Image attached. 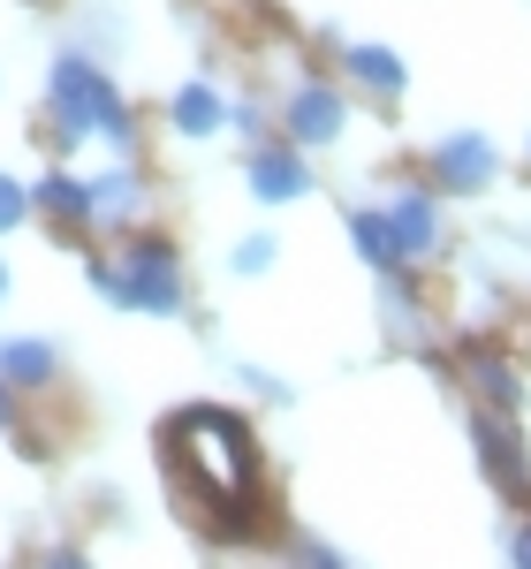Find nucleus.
I'll list each match as a JSON object with an SVG mask.
<instances>
[{
	"label": "nucleus",
	"mask_w": 531,
	"mask_h": 569,
	"mask_svg": "<svg viewBox=\"0 0 531 569\" xmlns=\"http://www.w3.org/2000/svg\"><path fill=\"white\" fill-rule=\"evenodd\" d=\"M168 456H176V479L198 509H243L251 486H259V448L251 433L228 418V410H182L168 426Z\"/></svg>",
	"instance_id": "f257e3e1"
},
{
	"label": "nucleus",
	"mask_w": 531,
	"mask_h": 569,
	"mask_svg": "<svg viewBox=\"0 0 531 569\" xmlns=\"http://www.w3.org/2000/svg\"><path fill=\"white\" fill-rule=\"evenodd\" d=\"M46 114H53V137L61 144H84V137H107L122 160H137V122L130 107H122V91L114 77L91 61V53H53V69H46Z\"/></svg>",
	"instance_id": "f03ea898"
},
{
	"label": "nucleus",
	"mask_w": 531,
	"mask_h": 569,
	"mask_svg": "<svg viewBox=\"0 0 531 569\" xmlns=\"http://www.w3.org/2000/svg\"><path fill=\"white\" fill-rule=\"evenodd\" d=\"M91 289H99L107 305L152 311V319H176V311L190 305L176 243H160V236H137V243H122L114 259H91Z\"/></svg>",
	"instance_id": "7ed1b4c3"
},
{
	"label": "nucleus",
	"mask_w": 531,
	"mask_h": 569,
	"mask_svg": "<svg viewBox=\"0 0 531 569\" xmlns=\"http://www.w3.org/2000/svg\"><path fill=\"white\" fill-rule=\"evenodd\" d=\"M342 122H350V99H342L334 84H297L289 99H281V130H289V144H297V152L334 144V137H342Z\"/></svg>",
	"instance_id": "20e7f679"
},
{
	"label": "nucleus",
	"mask_w": 531,
	"mask_h": 569,
	"mask_svg": "<svg viewBox=\"0 0 531 569\" xmlns=\"http://www.w3.org/2000/svg\"><path fill=\"white\" fill-rule=\"evenodd\" d=\"M243 182L259 206H297V198H311V160H297V144H251Z\"/></svg>",
	"instance_id": "39448f33"
},
{
	"label": "nucleus",
	"mask_w": 531,
	"mask_h": 569,
	"mask_svg": "<svg viewBox=\"0 0 531 569\" xmlns=\"http://www.w3.org/2000/svg\"><path fill=\"white\" fill-rule=\"evenodd\" d=\"M433 176H441V190H463V198H479L493 176H501V152H493V137L479 130H455L433 144Z\"/></svg>",
	"instance_id": "423d86ee"
},
{
	"label": "nucleus",
	"mask_w": 531,
	"mask_h": 569,
	"mask_svg": "<svg viewBox=\"0 0 531 569\" xmlns=\"http://www.w3.org/2000/svg\"><path fill=\"white\" fill-rule=\"evenodd\" d=\"M380 213H388V236H395L402 266L425 259V251L441 243V206H433V190H395V198H388Z\"/></svg>",
	"instance_id": "0eeeda50"
},
{
	"label": "nucleus",
	"mask_w": 531,
	"mask_h": 569,
	"mask_svg": "<svg viewBox=\"0 0 531 569\" xmlns=\"http://www.w3.org/2000/svg\"><path fill=\"white\" fill-rule=\"evenodd\" d=\"M84 198H91V228H130V220L144 213V182H137L130 160H114L107 176H91Z\"/></svg>",
	"instance_id": "6e6552de"
},
{
	"label": "nucleus",
	"mask_w": 531,
	"mask_h": 569,
	"mask_svg": "<svg viewBox=\"0 0 531 569\" xmlns=\"http://www.w3.org/2000/svg\"><path fill=\"white\" fill-rule=\"evenodd\" d=\"M342 69H350L372 99H402V84H410V69H402L388 46H372V39H350V46H342Z\"/></svg>",
	"instance_id": "1a4fd4ad"
},
{
	"label": "nucleus",
	"mask_w": 531,
	"mask_h": 569,
	"mask_svg": "<svg viewBox=\"0 0 531 569\" xmlns=\"http://www.w3.org/2000/svg\"><path fill=\"white\" fill-rule=\"evenodd\" d=\"M0 372H8L16 388H53L61 350H53L46 335H8V342H0Z\"/></svg>",
	"instance_id": "9d476101"
},
{
	"label": "nucleus",
	"mask_w": 531,
	"mask_h": 569,
	"mask_svg": "<svg viewBox=\"0 0 531 569\" xmlns=\"http://www.w3.org/2000/svg\"><path fill=\"white\" fill-rule=\"evenodd\" d=\"M168 130H176V137H213V130H228V99L213 84H182L176 99H168Z\"/></svg>",
	"instance_id": "9b49d317"
},
{
	"label": "nucleus",
	"mask_w": 531,
	"mask_h": 569,
	"mask_svg": "<svg viewBox=\"0 0 531 569\" xmlns=\"http://www.w3.org/2000/svg\"><path fill=\"white\" fill-rule=\"evenodd\" d=\"M31 206H39V213H53V228L91 236V198H84V182H77V176H61V168H53V176L31 190Z\"/></svg>",
	"instance_id": "f8f14e48"
},
{
	"label": "nucleus",
	"mask_w": 531,
	"mask_h": 569,
	"mask_svg": "<svg viewBox=\"0 0 531 569\" xmlns=\"http://www.w3.org/2000/svg\"><path fill=\"white\" fill-rule=\"evenodd\" d=\"M350 243L372 273H402V251H395V236H388V213L380 206H350Z\"/></svg>",
	"instance_id": "ddd939ff"
},
{
	"label": "nucleus",
	"mask_w": 531,
	"mask_h": 569,
	"mask_svg": "<svg viewBox=\"0 0 531 569\" xmlns=\"http://www.w3.org/2000/svg\"><path fill=\"white\" fill-rule=\"evenodd\" d=\"M471 440H479V456H487V471L501 486H524L531 471H524V448H517V433H501V426H493V418H479V426H471Z\"/></svg>",
	"instance_id": "4468645a"
},
{
	"label": "nucleus",
	"mask_w": 531,
	"mask_h": 569,
	"mask_svg": "<svg viewBox=\"0 0 531 569\" xmlns=\"http://www.w3.org/2000/svg\"><path fill=\"white\" fill-rule=\"evenodd\" d=\"M471 388L487 395L501 418H509V410H524V380H517V372H509L501 357H487V350H471Z\"/></svg>",
	"instance_id": "2eb2a0df"
},
{
	"label": "nucleus",
	"mask_w": 531,
	"mask_h": 569,
	"mask_svg": "<svg viewBox=\"0 0 531 569\" xmlns=\"http://www.w3.org/2000/svg\"><path fill=\"white\" fill-rule=\"evenodd\" d=\"M273 259H281V243H273V236H243V243H236V251H228V273H243V281H259V273H273Z\"/></svg>",
	"instance_id": "dca6fc26"
},
{
	"label": "nucleus",
	"mask_w": 531,
	"mask_h": 569,
	"mask_svg": "<svg viewBox=\"0 0 531 569\" xmlns=\"http://www.w3.org/2000/svg\"><path fill=\"white\" fill-rule=\"evenodd\" d=\"M23 220H31V190H23L16 176H0V236L23 228Z\"/></svg>",
	"instance_id": "f3484780"
},
{
	"label": "nucleus",
	"mask_w": 531,
	"mask_h": 569,
	"mask_svg": "<svg viewBox=\"0 0 531 569\" xmlns=\"http://www.w3.org/2000/svg\"><path fill=\"white\" fill-rule=\"evenodd\" d=\"M236 380H243L251 395H266V402H289V388H281L273 372H259V365H236Z\"/></svg>",
	"instance_id": "a211bd4d"
},
{
	"label": "nucleus",
	"mask_w": 531,
	"mask_h": 569,
	"mask_svg": "<svg viewBox=\"0 0 531 569\" xmlns=\"http://www.w3.org/2000/svg\"><path fill=\"white\" fill-rule=\"evenodd\" d=\"M289 555H297V562H342V547H327V539H297Z\"/></svg>",
	"instance_id": "6ab92c4d"
},
{
	"label": "nucleus",
	"mask_w": 531,
	"mask_h": 569,
	"mask_svg": "<svg viewBox=\"0 0 531 569\" xmlns=\"http://www.w3.org/2000/svg\"><path fill=\"white\" fill-rule=\"evenodd\" d=\"M0 426H16V380L0 372Z\"/></svg>",
	"instance_id": "aec40b11"
},
{
	"label": "nucleus",
	"mask_w": 531,
	"mask_h": 569,
	"mask_svg": "<svg viewBox=\"0 0 531 569\" xmlns=\"http://www.w3.org/2000/svg\"><path fill=\"white\" fill-rule=\"evenodd\" d=\"M509 562H524V569H531V525L517 531V539H509Z\"/></svg>",
	"instance_id": "412c9836"
},
{
	"label": "nucleus",
	"mask_w": 531,
	"mask_h": 569,
	"mask_svg": "<svg viewBox=\"0 0 531 569\" xmlns=\"http://www.w3.org/2000/svg\"><path fill=\"white\" fill-rule=\"evenodd\" d=\"M0 305H8V266H0Z\"/></svg>",
	"instance_id": "4be33fe9"
}]
</instances>
